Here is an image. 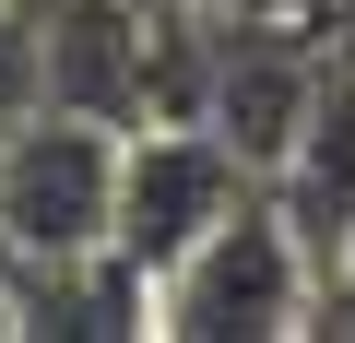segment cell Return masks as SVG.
Wrapping results in <instances>:
<instances>
[{"mask_svg":"<svg viewBox=\"0 0 355 343\" xmlns=\"http://www.w3.org/2000/svg\"><path fill=\"white\" fill-rule=\"evenodd\" d=\"M308 284H320V261L296 249L272 190H249L214 237H190L154 272V331L166 343H284L308 319Z\"/></svg>","mask_w":355,"mask_h":343,"instance_id":"1","label":"cell"},{"mask_svg":"<svg viewBox=\"0 0 355 343\" xmlns=\"http://www.w3.org/2000/svg\"><path fill=\"white\" fill-rule=\"evenodd\" d=\"M261 178L237 166V142H214L202 118H130L119 130V202H107V249L154 284L190 237H214Z\"/></svg>","mask_w":355,"mask_h":343,"instance_id":"2","label":"cell"},{"mask_svg":"<svg viewBox=\"0 0 355 343\" xmlns=\"http://www.w3.org/2000/svg\"><path fill=\"white\" fill-rule=\"evenodd\" d=\"M107 202H119V130L60 118V107L0 130V272L107 249Z\"/></svg>","mask_w":355,"mask_h":343,"instance_id":"3","label":"cell"},{"mask_svg":"<svg viewBox=\"0 0 355 343\" xmlns=\"http://www.w3.org/2000/svg\"><path fill=\"white\" fill-rule=\"evenodd\" d=\"M24 24L60 118H95V130L142 118V0H24Z\"/></svg>","mask_w":355,"mask_h":343,"instance_id":"4","label":"cell"},{"mask_svg":"<svg viewBox=\"0 0 355 343\" xmlns=\"http://www.w3.org/2000/svg\"><path fill=\"white\" fill-rule=\"evenodd\" d=\"M12 331H24V343H142V331H154V284H142L119 249L36 261V272H12Z\"/></svg>","mask_w":355,"mask_h":343,"instance_id":"5","label":"cell"},{"mask_svg":"<svg viewBox=\"0 0 355 343\" xmlns=\"http://www.w3.org/2000/svg\"><path fill=\"white\" fill-rule=\"evenodd\" d=\"M48 107V83H36V24H24V0H0V130H24Z\"/></svg>","mask_w":355,"mask_h":343,"instance_id":"6","label":"cell"},{"mask_svg":"<svg viewBox=\"0 0 355 343\" xmlns=\"http://www.w3.org/2000/svg\"><path fill=\"white\" fill-rule=\"evenodd\" d=\"M0 343H12V272H0Z\"/></svg>","mask_w":355,"mask_h":343,"instance_id":"7","label":"cell"},{"mask_svg":"<svg viewBox=\"0 0 355 343\" xmlns=\"http://www.w3.org/2000/svg\"><path fill=\"white\" fill-rule=\"evenodd\" d=\"M331 272H343V284H355V237H343V261H331Z\"/></svg>","mask_w":355,"mask_h":343,"instance_id":"8","label":"cell"}]
</instances>
